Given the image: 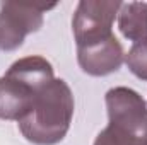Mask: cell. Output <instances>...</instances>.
Wrapping results in <instances>:
<instances>
[{
	"label": "cell",
	"instance_id": "1",
	"mask_svg": "<svg viewBox=\"0 0 147 145\" xmlns=\"http://www.w3.org/2000/svg\"><path fill=\"white\" fill-rule=\"evenodd\" d=\"M74 99L65 80H51L38 92L29 114L19 121L22 135L38 145L58 144L72 119Z\"/></svg>",
	"mask_w": 147,
	"mask_h": 145
},
{
	"label": "cell",
	"instance_id": "3",
	"mask_svg": "<svg viewBox=\"0 0 147 145\" xmlns=\"http://www.w3.org/2000/svg\"><path fill=\"white\" fill-rule=\"evenodd\" d=\"M53 7V5H48ZM36 3H2L0 12V50H16L22 44L28 33L38 31L43 17L41 10L48 9Z\"/></svg>",
	"mask_w": 147,
	"mask_h": 145
},
{
	"label": "cell",
	"instance_id": "7",
	"mask_svg": "<svg viewBox=\"0 0 147 145\" xmlns=\"http://www.w3.org/2000/svg\"><path fill=\"white\" fill-rule=\"evenodd\" d=\"M125 10L120 14V29L132 41L147 39V3L121 5Z\"/></svg>",
	"mask_w": 147,
	"mask_h": 145
},
{
	"label": "cell",
	"instance_id": "4",
	"mask_svg": "<svg viewBox=\"0 0 147 145\" xmlns=\"http://www.w3.org/2000/svg\"><path fill=\"white\" fill-rule=\"evenodd\" d=\"M121 7L120 2H80L75 19L74 31L79 46L92 44L103 39L111 38V22L115 19V12Z\"/></svg>",
	"mask_w": 147,
	"mask_h": 145
},
{
	"label": "cell",
	"instance_id": "6",
	"mask_svg": "<svg viewBox=\"0 0 147 145\" xmlns=\"http://www.w3.org/2000/svg\"><path fill=\"white\" fill-rule=\"evenodd\" d=\"M94 145H147V130L110 123L98 135Z\"/></svg>",
	"mask_w": 147,
	"mask_h": 145
},
{
	"label": "cell",
	"instance_id": "8",
	"mask_svg": "<svg viewBox=\"0 0 147 145\" xmlns=\"http://www.w3.org/2000/svg\"><path fill=\"white\" fill-rule=\"evenodd\" d=\"M127 65L139 79L147 80V39L137 41L127 56Z\"/></svg>",
	"mask_w": 147,
	"mask_h": 145
},
{
	"label": "cell",
	"instance_id": "5",
	"mask_svg": "<svg viewBox=\"0 0 147 145\" xmlns=\"http://www.w3.org/2000/svg\"><path fill=\"white\" fill-rule=\"evenodd\" d=\"M123 62V51L116 38L79 46V63L89 75H108L116 72Z\"/></svg>",
	"mask_w": 147,
	"mask_h": 145
},
{
	"label": "cell",
	"instance_id": "2",
	"mask_svg": "<svg viewBox=\"0 0 147 145\" xmlns=\"http://www.w3.org/2000/svg\"><path fill=\"white\" fill-rule=\"evenodd\" d=\"M51 80L53 68L45 58L29 56L16 62L0 79V118L24 119L38 92Z\"/></svg>",
	"mask_w": 147,
	"mask_h": 145
}]
</instances>
